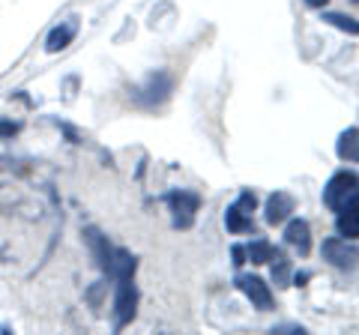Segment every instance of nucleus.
Listing matches in <instances>:
<instances>
[{
    "instance_id": "obj_1",
    "label": "nucleus",
    "mask_w": 359,
    "mask_h": 335,
    "mask_svg": "<svg viewBox=\"0 0 359 335\" xmlns=\"http://www.w3.org/2000/svg\"><path fill=\"white\" fill-rule=\"evenodd\" d=\"M323 204H327L332 213H347V210L359 207V177L353 171L332 174L327 189H323Z\"/></svg>"
},
{
    "instance_id": "obj_2",
    "label": "nucleus",
    "mask_w": 359,
    "mask_h": 335,
    "mask_svg": "<svg viewBox=\"0 0 359 335\" xmlns=\"http://www.w3.org/2000/svg\"><path fill=\"white\" fill-rule=\"evenodd\" d=\"M138 311V287L132 278H117V290H114V329H123L126 323L135 320Z\"/></svg>"
},
{
    "instance_id": "obj_3",
    "label": "nucleus",
    "mask_w": 359,
    "mask_h": 335,
    "mask_svg": "<svg viewBox=\"0 0 359 335\" xmlns=\"http://www.w3.org/2000/svg\"><path fill=\"white\" fill-rule=\"evenodd\" d=\"M165 200L174 213V228H192L195 213L201 207V198L195 192H189V189H174V192L165 195Z\"/></svg>"
},
{
    "instance_id": "obj_4",
    "label": "nucleus",
    "mask_w": 359,
    "mask_h": 335,
    "mask_svg": "<svg viewBox=\"0 0 359 335\" xmlns=\"http://www.w3.org/2000/svg\"><path fill=\"white\" fill-rule=\"evenodd\" d=\"M323 258H327L332 266H339V270H353L359 264V249L356 245H347V240L341 237H330L323 240Z\"/></svg>"
},
{
    "instance_id": "obj_5",
    "label": "nucleus",
    "mask_w": 359,
    "mask_h": 335,
    "mask_svg": "<svg viewBox=\"0 0 359 335\" xmlns=\"http://www.w3.org/2000/svg\"><path fill=\"white\" fill-rule=\"evenodd\" d=\"M237 287L249 296V303L257 308V311H269L273 308V290L269 285H264V278L257 275H237Z\"/></svg>"
},
{
    "instance_id": "obj_6",
    "label": "nucleus",
    "mask_w": 359,
    "mask_h": 335,
    "mask_svg": "<svg viewBox=\"0 0 359 335\" xmlns=\"http://www.w3.org/2000/svg\"><path fill=\"white\" fill-rule=\"evenodd\" d=\"M84 240L90 245V252H93V258L99 264V270L105 275H111V261H114V249L108 245V237H102L96 228H84Z\"/></svg>"
},
{
    "instance_id": "obj_7",
    "label": "nucleus",
    "mask_w": 359,
    "mask_h": 335,
    "mask_svg": "<svg viewBox=\"0 0 359 335\" xmlns=\"http://www.w3.org/2000/svg\"><path fill=\"white\" fill-rule=\"evenodd\" d=\"M75 33H78V21H75V18H69V21H60V25L48 33V39H45V51H48V54H57V51H63L66 46H72Z\"/></svg>"
},
{
    "instance_id": "obj_8",
    "label": "nucleus",
    "mask_w": 359,
    "mask_h": 335,
    "mask_svg": "<svg viewBox=\"0 0 359 335\" xmlns=\"http://www.w3.org/2000/svg\"><path fill=\"white\" fill-rule=\"evenodd\" d=\"M294 213V198L287 192H276L266 200V221L269 225H282V221Z\"/></svg>"
},
{
    "instance_id": "obj_9",
    "label": "nucleus",
    "mask_w": 359,
    "mask_h": 335,
    "mask_svg": "<svg viewBox=\"0 0 359 335\" xmlns=\"http://www.w3.org/2000/svg\"><path fill=\"white\" fill-rule=\"evenodd\" d=\"M285 240L299 249V254H309V245H311V231H309V221L306 219H290L287 228H285Z\"/></svg>"
},
{
    "instance_id": "obj_10",
    "label": "nucleus",
    "mask_w": 359,
    "mask_h": 335,
    "mask_svg": "<svg viewBox=\"0 0 359 335\" xmlns=\"http://www.w3.org/2000/svg\"><path fill=\"white\" fill-rule=\"evenodd\" d=\"M335 153L341 162H359V129H344L335 144Z\"/></svg>"
},
{
    "instance_id": "obj_11",
    "label": "nucleus",
    "mask_w": 359,
    "mask_h": 335,
    "mask_svg": "<svg viewBox=\"0 0 359 335\" xmlns=\"http://www.w3.org/2000/svg\"><path fill=\"white\" fill-rule=\"evenodd\" d=\"M224 228L231 233H243V231H252V213H245L240 204H231L224 210Z\"/></svg>"
},
{
    "instance_id": "obj_12",
    "label": "nucleus",
    "mask_w": 359,
    "mask_h": 335,
    "mask_svg": "<svg viewBox=\"0 0 359 335\" xmlns=\"http://www.w3.org/2000/svg\"><path fill=\"white\" fill-rule=\"evenodd\" d=\"M135 266H138V261H135V254H129L126 249H114V261H111V278H132L135 275Z\"/></svg>"
},
{
    "instance_id": "obj_13",
    "label": "nucleus",
    "mask_w": 359,
    "mask_h": 335,
    "mask_svg": "<svg viewBox=\"0 0 359 335\" xmlns=\"http://www.w3.org/2000/svg\"><path fill=\"white\" fill-rule=\"evenodd\" d=\"M335 231H339V237L359 240V207L347 210V213H339V221H335Z\"/></svg>"
},
{
    "instance_id": "obj_14",
    "label": "nucleus",
    "mask_w": 359,
    "mask_h": 335,
    "mask_svg": "<svg viewBox=\"0 0 359 335\" xmlns=\"http://www.w3.org/2000/svg\"><path fill=\"white\" fill-rule=\"evenodd\" d=\"M269 261H273V282L278 287H287L290 285V261L285 258V252L282 249H273Z\"/></svg>"
},
{
    "instance_id": "obj_15",
    "label": "nucleus",
    "mask_w": 359,
    "mask_h": 335,
    "mask_svg": "<svg viewBox=\"0 0 359 335\" xmlns=\"http://www.w3.org/2000/svg\"><path fill=\"white\" fill-rule=\"evenodd\" d=\"M323 21H327V25H332V27H339V30H344V33H353V36H359V21L351 18V15L327 13V15H323Z\"/></svg>"
},
{
    "instance_id": "obj_16",
    "label": "nucleus",
    "mask_w": 359,
    "mask_h": 335,
    "mask_svg": "<svg viewBox=\"0 0 359 335\" xmlns=\"http://www.w3.org/2000/svg\"><path fill=\"white\" fill-rule=\"evenodd\" d=\"M269 254H273V245H269L266 240H255L249 249H245V258H249L252 264H266Z\"/></svg>"
},
{
    "instance_id": "obj_17",
    "label": "nucleus",
    "mask_w": 359,
    "mask_h": 335,
    "mask_svg": "<svg viewBox=\"0 0 359 335\" xmlns=\"http://www.w3.org/2000/svg\"><path fill=\"white\" fill-rule=\"evenodd\" d=\"M231 258H233V266H243V264H245V249H243V245H233V249H231Z\"/></svg>"
},
{
    "instance_id": "obj_18",
    "label": "nucleus",
    "mask_w": 359,
    "mask_h": 335,
    "mask_svg": "<svg viewBox=\"0 0 359 335\" xmlns=\"http://www.w3.org/2000/svg\"><path fill=\"white\" fill-rule=\"evenodd\" d=\"M18 123H0V135H15Z\"/></svg>"
},
{
    "instance_id": "obj_19",
    "label": "nucleus",
    "mask_w": 359,
    "mask_h": 335,
    "mask_svg": "<svg viewBox=\"0 0 359 335\" xmlns=\"http://www.w3.org/2000/svg\"><path fill=\"white\" fill-rule=\"evenodd\" d=\"M273 332H299V335H302L306 329H302V327H276Z\"/></svg>"
},
{
    "instance_id": "obj_20",
    "label": "nucleus",
    "mask_w": 359,
    "mask_h": 335,
    "mask_svg": "<svg viewBox=\"0 0 359 335\" xmlns=\"http://www.w3.org/2000/svg\"><path fill=\"white\" fill-rule=\"evenodd\" d=\"M309 6H314V9H320V6H327V0H306Z\"/></svg>"
}]
</instances>
